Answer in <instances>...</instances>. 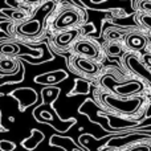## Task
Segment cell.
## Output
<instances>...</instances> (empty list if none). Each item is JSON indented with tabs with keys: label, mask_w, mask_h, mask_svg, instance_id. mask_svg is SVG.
<instances>
[{
	"label": "cell",
	"mask_w": 151,
	"mask_h": 151,
	"mask_svg": "<svg viewBox=\"0 0 151 151\" xmlns=\"http://www.w3.org/2000/svg\"><path fill=\"white\" fill-rule=\"evenodd\" d=\"M83 20H85V13L80 8L72 5H61L48 16L45 21V29L52 35H56L58 32L78 28V25H81Z\"/></svg>",
	"instance_id": "obj_1"
},
{
	"label": "cell",
	"mask_w": 151,
	"mask_h": 151,
	"mask_svg": "<svg viewBox=\"0 0 151 151\" xmlns=\"http://www.w3.org/2000/svg\"><path fill=\"white\" fill-rule=\"evenodd\" d=\"M44 27L41 20L36 17H29L28 20L21 21V23H12L11 27L8 25V35L16 40H23V41H32V40L39 39L42 35Z\"/></svg>",
	"instance_id": "obj_2"
},
{
	"label": "cell",
	"mask_w": 151,
	"mask_h": 151,
	"mask_svg": "<svg viewBox=\"0 0 151 151\" xmlns=\"http://www.w3.org/2000/svg\"><path fill=\"white\" fill-rule=\"evenodd\" d=\"M81 35V29L80 28H72L68 31H63L53 35L50 39V45L55 50L58 52H65L66 49L72 48L74 45V42L78 40Z\"/></svg>",
	"instance_id": "obj_3"
},
{
	"label": "cell",
	"mask_w": 151,
	"mask_h": 151,
	"mask_svg": "<svg viewBox=\"0 0 151 151\" xmlns=\"http://www.w3.org/2000/svg\"><path fill=\"white\" fill-rule=\"evenodd\" d=\"M69 68L77 74H82L85 77H93L99 72V64L97 61L81 57L77 55H72L69 60Z\"/></svg>",
	"instance_id": "obj_4"
},
{
	"label": "cell",
	"mask_w": 151,
	"mask_h": 151,
	"mask_svg": "<svg viewBox=\"0 0 151 151\" xmlns=\"http://www.w3.org/2000/svg\"><path fill=\"white\" fill-rule=\"evenodd\" d=\"M72 49H73V55L89 58V60L97 61L99 58V48L91 40H77Z\"/></svg>",
	"instance_id": "obj_5"
},
{
	"label": "cell",
	"mask_w": 151,
	"mask_h": 151,
	"mask_svg": "<svg viewBox=\"0 0 151 151\" xmlns=\"http://www.w3.org/2000/svg\"><path fill=\"white\" fill-rule=\"evenodd\" d=\"M105 101L109 105L110 107L115 110H119L122 113H133L141 105V99L139 98H133V99H123V101H119V99L114 98V97H105Z\"/></svg>",
	"instance_id": "obj_6"
},
{
	"label": "cell",
	"mask_w": 151,
	"mask_h": 151,
	"mask_svg": "<svg viewBox=\"0 0 151 151\" xmlns=\"http://www.w3.org/2000/svg\"><path fill=\"white\" fill-rule=\"evenodd\" d=\"M11 96L17 98V101L20 102V110L24 111L28 106H31L32 104H35L37 99V94L33 89L29 88H23V89H17V90H13L11 93Z\"/></svg>",
	"instance_id": "obj_7"
},
{
	"label": "cell",
	"mask_w": 151,
	"mask_h": 151,
	"mask_svg": "<svg viewBox=\"0 0 151 151\" xmlns=\"http://www.w3.org/2000/svg\"><path fill=\"white\" fill-rule=\"evenodd\" d=\"M1 13L5 19H9L12 23H21L31 17L32 12L27 7H12V8H3Z\"/></svg>",
	"instance_id": "obj_8"
},
{
	"label": "cell",
	"mask_w": 151,
	"mask_h": 151,
	"mask_svg": "<svg viewBox=\"0 0 151 151\" xmlns=\"http://www.w3.org/2000/svg\"><path fill=\"white\" fill-rule=\"evenodd\" d=\"M21 52L20 44L13 40H0V56L1 57H16Z\"/></svg>",
	"instance_id": "obj_9"
},
{
	"label": "cell",
	"mask_w": 151,
	"mask_h": 151,
	"mask_svg": "<svg viewBox=\"0 0 151 151\" xmlns=\"http://www.w3.org/2000/svg\"><path fill=\"white\" fill-rule=\"evenodd\" d=\"M20 68V63L16 57H1L0 56V73L15 74Z\"/></svg>",
	"instance_id": "obj_10"
},
{
	"label": "cell",
	"mask_w": 151,
	"mask_h": 151,
	"mask_svg": "<svg viewBox=\"0 0 151 151\" xmlns=\"http://www.w3.org/2000/svg\"><path fill=\"white\" fill-rule=\"evenodd\" d=\"M66 73H64L63 70H57V72H52V73H45L41 76H37L35 78V82L37 83H44V85H50V83H57L60 81L65 80Z\"/></svg>",
	"instance_id": "obj_11"
},
{
	"label": "cell",
	"mask_w": 151,
	"mask_h": 151,
	"mask_svg": "<svg viewBox=\"0 0 151 151\" xmlns=\"http://www.w3.org/2000/svg\"><path fill=\"white\" fill-rule=\"evenodd\" d=\"M147 44V39L141 33H130L126 37V45L133 50H142Z\"/></svg>",
	"instance_id": "obj_12"
},
{
	"label": "cell",
	"mask_w": 151,
	"mask_h": 151,
	"mask_svg": "<svg viewBox=\"0 0 151 151\" xmlns=\"http://www.w3.org/2000/svg\"><path fill=\"white\" fill-rule=\"evenodd\" d=\"M42 139H44V134H42L41 131L33 129L31 133V137L24 139V141L21 142V145H23V147L27 150H33V149H36V146L42 141Z\"/></svg>",
	"instance_id": "obj_13"
},
{
	"label": "cell",
	"mask_w": 151,
	"mask_h": 151,
	"mask_svg": "<svg viewBox=\"0 0 151 151\" xmlns=\"http://www.w3.org/2000/svg\"><path fill=\"white\" fill-rule=\"evenodd\" d=\"M122 50V45L119 41H109V44L106 45V53L109 56H119Z\"/></svg>",
	"instance_id": "obj_14"
},
{
	"label": "cell",
	"mask_w": 151,
	"mask_h": 151,
	"mask_svg": "<svg viewBox=\"0 0 151 151\" xmlns=\"http://www.w3.org/2000/svg\"><path fill=\"white\" fill-rule=\"evenodd\" d=\"M89 82H86V81L83 80H77L76 81V86L74 89L72 90V94H86L89 93Z\"/></svg>",
	"instance_id": "obj_15"
},
{
	"label": "cell",
	"mask_w": 151,
	"mask_h": 151,
	"mask_svg": "<svg viewBox=\"0 0 151 151\" xmlns=\"http://www.w3.org/2000/svg\"><path fill=\"white\" fill-rule=\"evenodd\" d=\"M125 31H118V29H113V31H107L105 33V39L109 40V41H118L121 37L125 35Z\"/></svg>",
	"instance_id": "obj_16"
},
{
	"label": "cell",
	"mask_w": 151,
	"mask_h": 151,
	"mask_svg": "<svg viewBox=\"0 0 151 151\" xmlns=\"http://www.w3.org/2000/svg\"><path fill=\"white\" fill-rule=\"evenodd\" d=\"M15 149H16V145L12 141H5V139L0 141V150L1 151H13Z\"/></svg>",
	"instance_id": "obj_17"
},
{
	"label": "cell",
	"mask_w": 151,
	"mask_h": 151,
	"mask_svg": "<svg viewBox=\"0 0 151 151\" xmlns=\"http://www.w3.org/2000/svg\"><path fill=\"white\" fill-rule=\"evenodd\" d=\"M138 19H139V21L146 27V28L151 29V15L150 13H142V15L138 16Z\"/></svg>",
	"instance_id": "obj_18"
},
{
	"label": "cell",
	"mask_w": 151,
	"mask_h": 151,
	"mask_svg": "<svg viewBox=\"0 0 151 151\" xmlns=\"http://www.w3.org/2000/svg\"><path fill=\"white\" fill-rule=\"evenodd\" d=\"M141 7H142V11L151 13V3L150 1H142L141 3Z\"/></svg>",
	"instance_id": "obj_19"
},
{
	"label": "cell",
	"mask_w": 151,
	"mask_h": 151,
	"mask_svg": "<svg viewBox=\"0 0 151 151\" xmlns=\"http://www.w3.org/2000/svg\"><path fill=\"white\" fill-rule=\"evenodd\" d=\"M45 119L52 121L53 117H52V115H50L48 111H41V118H40V122H42V121H45Z\"/></svg>",
	"instance_id": "obj_20"
},
{
	"label": "cell",
	"mask_w": 151,
	"mask_h": 151,
	"mask_svg": "<svg viewBox=\"0 0 151 151\" xmlns=\"http://www.w3.org/2000/svg\"><path fill=\"white\" fill-rule=\"evenodd\" d=\"M20 1L25 5H36V4H39V3H41L42 0H20Z\"/></svg>",
	"instance_id": "obj_21"
}]
</instances>
